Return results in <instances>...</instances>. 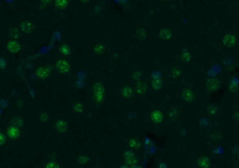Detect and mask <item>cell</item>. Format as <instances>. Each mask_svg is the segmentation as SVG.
<instances>
[{
  "label": "cell",
  "instance_id": "cell-23",
  "mask_svg": "<svg viewBox=\"0 0 239 168\" xmlns=\"http://www.w3.org/2000/svg\"><path fill=\"white\" fill-rule=\"evenodd\" d=\"M94 51L96 53H102L104 51V46L103 45H96L94 48Z\"/></svg>",
  "mask_w": 239,
  "mask_h": 168
},
{
  "label": "cell",
  "instance_id": "cell-29",
  "mask_svg": "<svg viewBox=\"0 0 239 168\" xmlns=\"http://www.w3.org/2000/svg\"><path fill=\"white\" fill-rule=\"evenodd\" d=\"M6 142V136L2 132H0V145H3Z\"/></svg>",
  "mask_w": 239,
  "mask_h": 168
},
{
  "label": "cell",
  "instance_id": "cell-15",
  "mask_svg": "<svg viewBox=\"0 0 239 168\" xmlns=\"http://www.w3.org/2000/svg\"><path fill=\"white\" fill-rule=\"evenodd\" d=\"M68 0H56L55 1V7L57 8H64L68 6Z\"/></svg>",
  "mask_w": 239,
  "mask_h": 168
},
{
  "label": "cell",
  "instance_id": "cell-36",
  "mask_svg": "<svg viewBox=\"0 0 239 168\" xmlns=\"http://www.w3.org/2000/svg\"><path fill=\"white\" fill-rule=\"evenodd\" d=\"M134 168H141V167H140V166H137V165H135V166H134Z\"/></svg>",
  "mask_w": 239,
  "mask_h": 168
},
{
  "label": "cell",
  "instance_id": "cell-31",
  "mask_svg": "<svg viewBox=\"0 0 239 168\" xmlns=\"http://www.w3.org/2000/svg\"><path fill=\"white\" fill-rule=\"evenodd\" d=\"M5 66H6V62H5V60H4L3 58H0V68H1V69H4Z\"/></svg>",
  "mask_w": 239,
  "mask_h": 168
},
{
  "label": "cell",
  "instance_id": "cell-4",
  "mask_svg": "<svg viewBox=\"0 0 239 168\" xmlns=\"http://www.w3.org/2000/svg\"><path fill=\"white\" fill-rule=\"evenodd\" d=\"M8 50L12 52V53H16L18 52L19 51H20V49H21V46L20 44H19L16 40H11V41H9L8 43Z\"/></svg>",
  "mask_w": 239,
  "mask_h": 168
},
{
  "label": "cell",
  "instance_id": "cell-26",
  "mask_svg": "<svg viewBox=\"0 0 239 168\" xmlns=\"http://www.w3.org/2000/svg\"><path fill=\"white\" fill-rule=\"evenodd\" d=\"M75 110L77 112H81L82 111V106H81V104L80 103H77L75 105Z\"/></svg>",
  "mask_w": 239,
  "mask_h": 168
},
{
  "label": "cell",
  "instance_id": "cell-17",
  "mask_svg": "<svg viewBox=\"0 0 239 168\" xmlns=\"http://www.w3.org/2000/svg\"><path fill=\"white\" fill-rule=\"evenodd\" d=\"M60 52H61L63 54H64V55H68V54L70 53V48H69L68 45L64 44V45H62L61 48H60Z\"/></svg>",
  "mask_w": 239,
  "mask_h": 168
},
{
  "label": "cell",
  "instance_id": "cell-37",
  "mask_svg": "<svg viewBox=\"0 0 239 168\" xmlns=\"http://www.w3.org/2000/svg\"><path fill=\"white\" fill-rule=\"evenodd\" d=\"M82 2H87V1H89V0H81Z\"/></svg>",
  "mask_w": 239,
  "mask_h": 168
},
{
  "label": "cell",
  "instance_id": "cell-9",
  "mask_svg": "<svg viewBox=\"0 0 239 168\" xmlns=\"http://www.w3.org/2000/svg\"><path fill=\"white\" fill-rule=\"evenodd\" d=\"M151 119H152V121H153L154 122H156V123L161 122L162 120V112L159 111V110H155L154 112H152Z\"/></svg>",
  "mask_w": 239,
  "mask_h": 168
},
{
  "label": "cell",
  "instance_id": "cell-13",
  "mask_svg": "<svg viewBox=\"0 0 239 168\" xmlns=\"http://www.w3.org/2000/svg\"><path fill=\"white\" fill-rule=\"evenodd\" d=\"M11 123L13 126H16V127H21L23 125V120L20 118V117H13L11 119Z\"/></svg>",
  "mask_w": 239,
  "mask_h": 168
},
{
  "label": "cell",
  "instance_id": "cell-24",
  "mask_svg": "<svg viewBox=\"0 0 239 168\" xmlns=\"http://www.w3.org/2000/svg\"><path fill=\"white\" fill-rule=\"evenodd\" d=\"M130 146L132 147H139V141L137 140H135V139H132L130 141Z\"/></svg>",
  "mask_w": 239,
  "mask_h": 168
},
{
  "label": "cell",
  "instance_id": "cell-3",
  "mask_svg": "<svg viewBox=\"0 0 239 168\" xmlns=\"http://www.w3.org/2000/svg\"><path fill=\"white\" fill-rule=\"evenodd\" d=\"M56 68L58 69V71L61 73H65L69 70V65L68 63L64 60H60L58 63L56 64Z\"/></svg>",
  "mask_w": 239,
  "mask_h": 168
},
{
  "label": "cell",
  "instance_id": "cell-33",
  "mask_svg": "<svg viewBox=\"0 0 239 168\" xmlns=\"http://www.w3.org/2000/svg\"><path fill=\"white\" fill-rule=\"evenodd\" d=\"M140 75H141V73L137 71V72H136V73H134V75H133L134 77H133V78H136V80H137V78H139V76H140Z\"/></svg>",
  "mask_w": 239,
  "mask_h": 168
},
{
  "label": "cell",
  "instance_id": "cell-34",
  "mask_svg": "<svg viewBox=\"0 0 239 168\" xmlns=\"http://www.w3.org/2000/svg\"><path fill=\"white\" fill-rule=\"evenodd\" d=\"M125 156H126V158L128 159V158H131V157H133V156H134V153H133V152H130V151H128V152H126V153H125Z\"/></svg>",
  "mask_w": 239,
  "mask_h": 168
},
{
  "label": "cell",
  "instance_id": "cell-27",
  "mask_svg": "<svg viewBox=\"0 0 239 168\" xmlns=\"http://www.w3.org/2000/svg\"><path fill=\"white\" fill-rule=\"evenodd\" d=\"M79 162L80 163H85L88 162V157L87 156H80V159H79Z\"/></svg>",
  "mask_w": 239,
  "mask_h": 168
},
{
  "label": "cell",
  "instance_id": "cell-19",
  "mask_svg": "<svg viewBox=\"0 0 239 168\" xmlns=\"http://www.w3.org/2000/svg\"><path fill=\"white\" fill-rule=\"evenodd\" d=\"M133 94V91H132V89L130 87H124L123 89V91H122V94L123 96H125V97H129L131 96Z\"/></svg>",
  "mask_w": 239,
  "mask_h": 168
},
{
  "label": "cell",
  "instance_id": "cell-2",
  "mask_svg": "<svg viewBox=\"0 0 239 168\" xmlns=\"http://www.w3.org/2000/svg\"><path fill=\"white\" fill-rule=\"evenodd\" d=\"M8 135L11 138V139H15L17 138L19 135H20V130H19V128L16 127V126H8Z\"/></svg>",
  "mask_w": 239,
  "mask_h": 168
},
{
  "label": "cell",
  "instance_id": "cell-30",
  "mask_svg": "<svg viewBox=\"0 0 239 168\" xmlns=\"http://www.w3.org/2000/svg\"><path fill=\"white\" fill-rule=\"evenodd\" d=\"M182 59L184 61H189L190 59V53L189 52H183V54H182Z\"/></svg>",
  "mask_w": 239,
  "mask_h": 168
},
{
  "label": "cell",
  "instance_id": "cell-5",
  "mask_svg": "<svg viewBox=\"0 0 239 168\" xmlns=\"http://www.w3.org/2000/svg\"><path fill=\"white\" fill-rule=\"evenodd\" d=\"M36 75L39 78H46L48 76L50 75V69L48 67H40L37 69Z\"/></svg>",
  "mask_w": 239,
  "mask_h": 168
},
{
  "label": "cell",
  "instance_id": "cell-25",
  "mask_svg": "<svg viewBox=\"0 0 239 168\" xmlns=\"http://www.w3.org/2000/svg\"><path fill=\"white\" fill-rule=\"evenodd\" d=\"M46 168H59V165L57 163H53V162H51V163H49L47 164Z\"/></svg>",
  "mask_w": 239,
  "mask_h": 168
},
{
  "label": "cell",
  "instance_id": "cell-8",
  "mask_svg": "<svg viewBox=\"0 0 239 168\" xmlns=\"http://www.w3.org/2000/svg\"><path fill=\"white\" fill-rule=\"evenodd\" d=\"M235 37L233 35H226L223 38V43L228 46V47H231V46H234L235 44Z\"/></svg>",
  "mask_w": 239,
  "mask_h": 168
},
{
  "label": "cell",
  "instance_id": "cell-20",
  "mask_svg": "<svg viewBox=\"0 0 239 168\" xmlns=\"http://www.w3.org/2000/svg\"><path fill=\"white\" fill-rule=\"evenodd\" d=\"M137 161L134 157H131V158H128V159H126V163H127V165H129V166L134 167V166H135V165L137 164Z\"/></svg>",
  "mask_w": 239,
  "mask_h": 168
},
{
  "label": "cell",
  "instance_id": "cell-10",
  "mask_svg": "<svg viewBox=\"0 0 239 168\" xmlns=\"http://www.w3.org/2000/svg\"><path fill=\"white\" fill-rule=\"evenodd\" d=\"M172 36V32L170 29H162L160 33V37L165 40H168V39Z\"/></svg>",
  "mask_w": 239,
  "mask_h": 168
},
{
  "label": "cell",
  "instance_id": "cell-14",
  "mask_svg": "<svg viewBox=\"0 0 239 168\" xmlns=\"http://www.w3.org/2000/svg\"><path fill=\"white\" fill-rule=\"evenodd\" d=\"M183 97L186 101H192L193 98V94L190 90H184L183 92Z\"/></svg>",
  "mask_w": 239,
  "mask_h": 168
},
{
  "label": "cell",
  "instance_id": "cell-22",
  "mask_svg": "<svg viewBox=\"0 0 239 168\" xmlns=\"http://www.w3.org/2000/svg\"><path fill=\"white\" fill-rule=\"evenodd\" d=\"M137 36L139 38H144L146 36V32L144 29H138V31H137Z\"/></svg>",
  "mask_w": 239,
  "mask_h": 168
},
{
  "label": "cell",
  "instance_id": "cell-35",
  "mask_svg": "<svg viewBox=\"0 0 239 168\" xmlns=\"http://www.w3.org/2000/svg\"><path fill=\"white\" fill-rule=\"evenodd\" d=\"M40 1H41V2H42L43 4L47 5V4H49V3H50V2L52 1V0H40Z\"/></svg>",
  "mask_w": 239,
  "mask_h": 168
},
{
  "label": "cell",
  "instance_id": "cell-6",
  "mask_svg": "<svg viewBox=\"0 0 239 168\" xmlns=\"http://www.w3.org/2000/svg\"><path fill=\"white\" fill-rule=\"evenodd\" d=\"M21 28H22L23 32H24V33H31L33 31V28L34 27H33V24H32L31 22H29V21H24V22L22 23Z\"/></svg>",
  "mask_w": 239,
  "mask_h": 168
},
{
  "label": "cell",
  "instance_id": "cell-32",
  "mask_svg": "<svg viewBox=\"0 0 239 168\" xmlns=\"http://www.w3.org/2000/svg\"><path fill=\"white\" fill-rule=\"evenodd\" d=\"M40 118H41V120H42L43 122H47L48 118H49V117H48V115H47L46 113H43V114H41V117H40Z\"/></svg>",
  "mask_w": 239,
  "mask_h": 168
},
{
  "label": "cell",
  "instance_id": "cell-12",
  "mask_svg": "<svg viewBox=\"0 0 239 168\" xmlns=\"http://www.w3.org/2000/svg\"><path fill=\"white\" fill-rule=\"evenodd\" d=\"M199 165L202 167V168H207L209 166V160L206 157H201L199 159V162H198Z\"/></svg>",
  "mask_w": 239,
  "mask_h": 168
},
{
  "label": "cell",
  "instance_id": "cell-16",
  "mask_svg": "<svg viewBox=\"0 0 239 168\" xmlns=\"http://www.w3.org/2000/svg\"><path fill=\"white\" fill-rule=\"evenodd\" d=\"M147 89V86L144 82H138L137 86V91L138 94H144Z\"/></svg>",
  "mask_w": 239,
  "mask_h": 168
},
{
  "label": "cell",
  "instance_id": "cell-7",
  "mask_svg": "<svg viewBox=\"0 0 239 168\" xmlns=\"http://www.w3.org/2000/svg\"><path fill=\"white\" fill-rule=\"evenodd\" d=\"M219 82L218 80H216V78H210V80H208L206 82V86L209 91H215L219 87Z\"/></svg>",
  "mask_w": 239,
  "mask_h": 168
},
{
  "label": "cell",
  "instance_id": "cell-11",
  "mask_svg": "<svg viewBox=\"0 0 239 168\" xmlns=\"http://www.w3.org/2000/svg\"><path fill=\"white\" fill-rule=\"evenodd\" d=\"M55 127H56V129L60 131V132H64L66 130V128H68V124H66V122L63 120H60L56 122L55 124Z\"/></svg>",
  "mask_w": 239,
  "mask_h": 168
},
{
  "label": "cell",
  "instance_id": "cell-21",
  "mask_svg": "<svg viewBox=\"0 0 239 168\" xmlns=\"http://www.w3.org/2000/svg\"><path fill=\"white\" fill-rule=\"evenodd\" d=\"M152 86H153L155 89H159L162 86V81L160 80H154L152 81Z\"/></svg>",
  "mask_w": 239,
  "mask_h": 168
},
{
  "label": "cell",
  "instance_id": "cell-28",
  "mask_svg": "<svg viewBox=\"0 0 239 168\" xmlns=\"http://www.w3.org/2000/svg\"><path fill=\"white\" fill-rule=\"evenodd\" d=\"M208 112L210 113V114H215L216 112H217V108L214 106H210L209 107H208Z\"/></svg>",
  "mask_w": 239,
  "mask_h": 168
},
{
  "label": "cell",
  "instance_id": "cell-1",
  "mask_svg": "<svg viewBox=\"0 0 239 168\" xmlns=\"http://www.w3.org/2000/svg\"><path fill=\"white\" fill-rule=\"evenodd\" d=\"M104 94V88L100 83H96L94 86V96L96 98V101L100 102L103 98Z\"/></svg>",
  "mask_w": 239,
  "mask_h": 168
},
{
  "label": "cell",
  "instance_id": "cell-18",
  "mask_svg": "<svg viewBox=\"0 0 239 168\" xmlns=\"http://www.w3.org/2000/svg\"><path fill=\"white\" fill-rule=\"evenodd\" d=\"M9 36H11V37L12 39H16V38L19 37L20 34H19V32H18L17 29L12 28V29H11V30H9Z\"/></svg>",
  "mask_w": 239,
  "mask_h": 168
}]
</instances>
